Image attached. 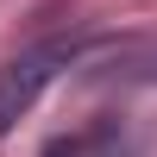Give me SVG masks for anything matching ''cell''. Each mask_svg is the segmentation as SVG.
Segmentation results:
<instances>
[{
    "mask_svg": "<svg viewBox=\"0 0 157 157\" xmlns=\"http://www.w3.org/2000/svg\"><path fill=\"white\" fill-rule=\"evenodd\" d=\"M50 75H57V50H25V57H13L0 69V138L38 107V94L50 88Z\"/></svg>",
    "mask_w": 157,
    "mask_h": 157,
    "instance_id": "obj_1",
    "label": "cell"
},
{
    "mask_svg": "<svg viewBox=\"0 0 157 157\" xmlns=\"http://www.w3.org/2000/svg\"><path fill=\"white\" fill-rule=\"evenodd\" d=\"M44 157H82V151H75L69 138H50V145H44Z\"/></svg>",
    "mask_w": 157,
    "mask_h": 157,
    "instance_id": "obj_2",
    "label": "cell"
}]
</instances>
